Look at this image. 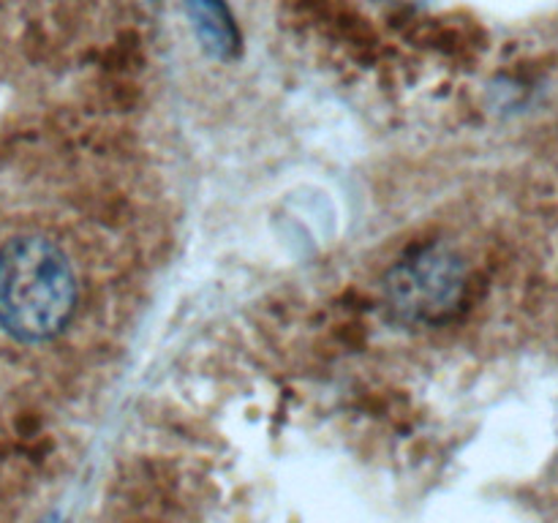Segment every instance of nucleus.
Returning a JSON list of instances; mask_svg holds the SVG:
<instances>
[{
    "label": "nucleus",
    "instance_id": "1",
    "mask_svg": "<svg viewBox=\"0 0 558 523\" xmlns=\"http://www.w3.org/2000/svg\"><path fill=\"white\" fill-rule=\"evenodd\" d=\"M76 276L60 245L22 234L0 248V327L16 341L58 336L76 308Z\"/></svg>",
    "mask_w": 558,
    "mask_h": 523
},
{
    "label": "nucleus",
    "instance_id": "2",
    "mask_svg": "<svg viewBox=\"0 0 558 523\" xmlns=\"http://www.w3.org/2000/svg\"><path fill=\"white\" fill-rule=\"evenodd\" d=\"M466 292V262L441 243L409 251L385 276L387 311L401 325H445L463 308Z\"/></svg>",
    "mask_w": 558,
    "mask_h": 523
},
{
    "label": "nucleus",
    "instance_id": "3",
    "mask_svg": "<svg viewBox=\"0 0 558 523\" xmlns=\"http://www.w3.org/2000/svg\"><path fill=\"white\" fill-rule=\"evenodd\" d=\"M191 27L202 49L216 60H234L240 54V27L227 0H183Z\"/></svg>",
    "mask_w": 558,
    "mask_h": 523
},
{
    "label": "nucleus",
    "instance_id": "4",
    "mask_svg": "<svg viewBox=\"0 0 558 523\" xmlns=\"http://www.w3.org/2000/svg\"><path fill=\"white\" fill-rule=\"evenodd\" d=\"M41 523H63V521H60V518H47V521H41Z\"/></svg>",
    "mask_w": 558,
    "mask_h": 523
}]
</instances>
